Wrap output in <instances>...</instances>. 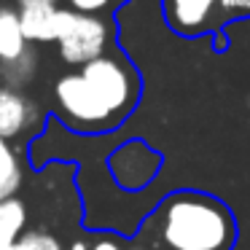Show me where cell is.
<instances>
[{
  "label": "cell",
  "instance_id": "15",
  "mask_svg": "<svg viewBox=\"0 0 250 250\" xmlns=\"http://www.w3.org/2000/svg\"><path fill=\"white\" fill-rule=\"evenodd\" d=\"M70 3V8L73 11H78V14H103V11H108L110 6H113V0H67Z\"/></svg>",
  "mask_w": 250,
  "mask_h": 250
},
{
  "label": "cell",
  "instance_id": "11",
  "mask_svg": "<svg viewBox=\"0 0 250 250\" xmlns=\"http://www.w3.org/2000/svg\"><path fill=\"white\" fill-rule=\"evenodd\" d=\"M22 183H24V172L19 151L8 140H0V202L17 196Z\"/></svg>",
  "mask_w": 250,
  "mask_h": 250
},
{
  "label": "cell",
  "instance_id": "16",
  "mask_svg": "<svg viewBox=\"0 0 250 250\" xmlns=\"http://www.w3.org/2000/svg\"><path fill=\"white\" fill-rule=\"evenodd\" d=\"M14 3H17V6L22 8V6H33V3H51V6H57L60 0H14Z\"/></svg>",
  "mask_w": 250,
  "mask_h": 250
},
{
  "label": "cell",
  "instance_id": "7",
  "mask_svg": "<svg viewBox=\"0 0 250 250\" xmlns=\"http://www.w3.org/2000/svg\"><path fill=\"white\" fill-rule=\"evenodd\" d=\"M19 11V24H22V35L30 46L33 43H54L57 35V14L60 6L51 3H33V6H22Z\"/></svg>",
  "mask_w": 250,
  "mask_h": 250
},
{
  "label": "cell",
  "instance_id": "12",
  "mask_svg": "<svg viewBox=\"0 0 250 250\" xmlns=\"http://www.w3.org/2000/svg\"><path fill=\"white\" fill-rule=\"evenodd\" d=\"M14 250H65L60 242V237H54L46 229H33V231H24L17 239Z\"/></svg>",
  "mask_w": 250,
  "mask_h": 250
},
{
  "label": "cell",
  "instance_id": "14",
  "mask_svg": "<svg viewBox=\"0 0 250 250\" xmlns=\"http://www.w3.org/2000/svg\"><path fill=\"white\" fill-rule=\"evenodd\" d=\"M215 14L221 19H242L250 14V0H218Z\"/></svg>",
  "mask_w": 250,
  "mask_h": 250
},
{
  "label": "cell",
  "instance_id": "1",
  "mask_svg": "<svg viewBox=\"0 0 250 250\" xmlns=\"http://www.w3.org/2000/svg\"><path fill=\"white\" fill-rule=\"evenodd\" d=\"M57 119L78 135H105L129 119L140 100L137 73L124 57L103 54L51 86Z\"/></svg>",
  "mask_w": 250,
  "mask_h": 250
},
{
  "label": "cell",
  "instance_id": "2",
  "mask_svg": "<svg viewBox=\"0 0 250 250\" xmlns=\"http://www.w3.org/2000/svg\"><path fill=\"white\" fill-rule=\"evenodd\" d=\"M231 207L207 191H172L137 226L126 250H231L237 245Z\"/></svg>",
  "mask_w": 250,
  "mask_h": 250
},
{
  "label": "cell",
  "instance_id": "9",
  "mask_svg": "<svg viewBox=\"0 0 250 250\" xmlns=\"http://www.w3.org/2000/svg\"><path fill=\"white\" fill-rule=\"evenodd\" d=\"M27 226V205L19 196L0 202V250H14Z\"/></svg>",
  "mask_w": 250,
  "mask_h": 250
},
{
  "label": "cell",
  "instance_id": "3",
  "mask_svg": "<svg viewBox=\"0 0 250 250\" xmlns=\"http://www.w3.org/2000/svg\"><path fill=\"white\" fill-rule=\"evenodd\" d=\"M110 38H113V30H110L108 19L94 17V14H78L73 8H60V14H57L54 43L65 65L81 67L108 54Z\"/></svg>",
  "mask_w": 250,
  "mask_h": 250
},
{
  "label": "cell",
  "instance_id": "13",
  "mask_svg": "<svg viewBox=\"0 0 250 250\" xmlns=\"http://www.w3.org/2000/svg\"><path fill=\"white\" fill-rule=\"evenodd\" d=\"M67 250H126V245L121 242L119 237H113V234H100V237L92 239V242L76 239V242H70Z\"/></svg>",
  "mask_w": 250,
  "mask_h": 250
},
{
  "label": "cell",
  "instance_id": "10",
  "mask_svg": "<svg viewBox=\"0 0 250 250\" xmlns=\"http://www.w3.org/2000/svg\"><path fill=\"white\" fill-rule=\"evenodd\" d=\"M27 46L30 43L24 41L22 24H19V11L0 3V62L17 60Z\"/></svg>",
  "mask_w": 250,
  "mask_h": 250
},
{
  "label": "cell",
  "instance_id": "4",
  "mask_svg": "<svg viewBox=\"0 0 250 250\" xmlns=\"http://www.w3.org/2000/svg\"><path fill=\"white\" fill-rule=\"evenodd\" d=\"M110 175H113L116 186L124 191H140L156 178L159 167H162V156L140 140H129L121 148L110 153Z\"/></svg>",
  "mask_w": 250,
  "mask_h": 250
},
{
  "label": "cell",
  "instance_id": "8",
  "mask_svg": "<svg viewBox=\"0 0 250 250\" xmlns=\"http://www.w3.org/2000/svg\"><path fill=\"white\" fill-rule=\"evenodd\" d=\"M35 73H38V51L33 46H27L17 60L0 62V86L14 89V92H24L33 83Z\"/></svg>",
  "mask_w": 250,
  "mask_h": 250
},
{
  "label": "cell",
  "instance_id": "6",
  "mask_svg": "<svg viewBox=\"0 0 250 250\" xmlns=\"http://www.w3.org/2000/svg\"><path fill=\"white\" fill-rule=\"evenodd\" d=\"M167 3V19L178 33L194 35L212 24L218 0H164Z\"/></svg>",
  "mask_w": 250,
  "mask_h": 250
},
{
  "label": "cell",
  "instance_id": "5",
  "mask_svg": "<svg viewBox=\"0 0 250 250\" xmlns=\"http://www.w3.org/2000/svg\"><path fill=\"white\" fill-rule=\"evenodd\" d=\"M41 121H43V113L27 94L0 86V140L11 143L17 137L33 135Z\"/></svg>",
  "mask_w": 250,
  "mask_h": 250
}]
</instances>
